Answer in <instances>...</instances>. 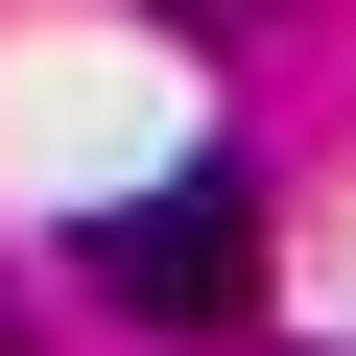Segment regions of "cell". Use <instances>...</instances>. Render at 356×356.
Returning a JSON list of instances; mask_svg holds the SVG:
<instances>
[{
	"instance_id": "cell-1",
	"label": "cell",
	"mask_w": 356,
	"mask_h": 356,
	"mask_svg": "<svg viewBox=\"0 0 356 356\" xmlns=\"http://www.w3.org/2000/svg\"><path fill=\"white\" fill-rule=\"evenodd\" d=\"M72 285H95L119 332H238V309H261V166H166V191L72 214Z\"/></svg>"
},
{
	"instance_id": "cell-2",
	"label": "cell",
	"mask_w": 356,
	"mask_h": 356,
	"mask_svg": "<svg viewBox=\"0 0 356 356\" xmlns=\"http://www.w3.org/2000/svg\"><path fill=\"white\" fill-rule=\"evenodd\" d=\"M191 24H214V0H191Z\"/></svg>"
}]
</instances>
